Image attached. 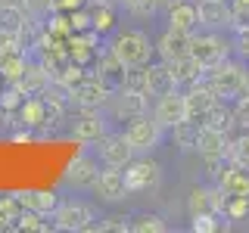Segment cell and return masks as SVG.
I'll list each match as a JSON object with an SVG mask.
<instances>
[{
    "mask_svg": "<svg viewBox=\"0 0 249 233\" xmlns=\"http://www.w3.org/2000/svg\"><path fill=\"white\" fill-rule=\"evenodd\" d=\"M131 230H134V233H162V230H168V224H165V217H162V215L143 212V215L131 217Z\"/></svg>",
    "mask_w": 249,
    "mask_h": 233,
    "instance_id": "cell-25",
    "label": "cell"
},
{
    "mask_svg": "<svg viewBox=\"0 0 249 233\" xmlns=\"http://www.w3.org/2000/svg\"><path fill=\"white\" fill-rule=\"evenodd\" d=\"M231 165L249 171V131H243L240 137H231V150H228Z\"/></svg>",
    "mask_w": 249,
    "mask_h": 233,
    "instance_id": "cell-26",
    "label": "cell"
},
{
    "mask_svg": "<svg viewBox=\"0 0 249 233\" xmlns=\"http://www.w3.org/2000/svg\"><path fill=\"white\" fill-rule=\"evenodd\" d=\"M109 109H112V118H119V121H131V118H137V115H146V93L119 87V93L112 97Z\"/></svg>",
    "mask_w": 249,
    "mask_h": 233,
    "instance_id": "cell-14",
    "label": "cell"
},
{
    "mask_svg": "<svg viewBox=\"0 0 249 233\" xmlns=\"http://www.w3.org/2000/svg\"><path fill=\"white\" fill-rule=\"evenodd\" d=\"M124 183L131 193H156L162 186V165L153 159H131L124 165Z\"/></svg>",
    "mask_w": 249,
    "mask_h": 233,
    "instance_id": "cell-5",
    "label": "cell"
},
{
    "mask_svg": "<svg viewBox=\"0 0 249 233\" xmlns=\"http://www.w3.org/2000/svg\"><path fill=\"white\" fill-rule=\"evenodd\" d=\"M231 47L233 44H228L221 37V31H193L190 34V56L199 62L202 68H212V66H218V62H224L231 56Z\"/></svg>",
    "mask_w": 249,
    "mask_h": 233,
    "instance_id": "cell-3",
    "label": "cell"
},
{
    "mask_svg": "<svg viewBox=\"0 0 249 233\" xmlns=\"http://www.w3.org/2000/svg\"><path fill=\"white\" fill-rule=\"evenodd\" d=\"M196 134H199V121H190V118H184L181 124H175L171 128V140H175L181 150H187V152H196Z\"/></svg>",
    "mask_w": 249,
    "mask_h": 233,
    "instance_id": "cell-24",
    "label": "cell"
},
{
    "mask_svg": "<svg viewBox=\"0 0 249 233\" xmlns=\"http://www.w3.org/2000/svg\"><path fill=\"white\" fill-rule=\"evenodd\" d=\"M196 19L202 31H228L233 22V6L231 0H199Z\"/></svg>",
    "mask_w": 249,
    "mask_h": 233,
    "instance_id": "cell-9",
    "label": "cell"
},
{
    "mask_svg": "<svg viewBox=\"0 0 249 233\" xmlns=\"http://www.w3.org/2000/svg\"><path fill=\"white\" fill-rule=\"evenodd\" d=\"M44 217H47V215H41V212L22 208V215H19V221H16V227H19V230H35V233H44V230H50V227H53V224H47Z\"/></svg>",
    "mask_w": 249,
    "mask_h": 233,
    "instance_id": "cell-31",
    "label": "cell"
},
{
    "mask_svg": "<svg viewBox=\"0 0 249 233\" xmlns=\"http://www.w3.org/2000/svg\"><path fill=\"white\" fill-rule=\"evenodd\" d=\"M97 174H100V159L93 152H81V155H75V159L69 162L62 183L75 186V190H88V186H93Z\"/></svg>",
    "mask_w": 249,
    "mask_h": 233,
    "instance_id": "cell-12",
    "label": "cell"
},
{
    "mask_svg": "<svg viewBox=\"0 0 249 233\" xmlns=\"http://www.w3.org/2000/svg\"><path fill=\"white\" fill-rule=\"evenodd\" d=\"M53 227L59 230H93L97 227V215H93V208L88 202L81 199H62L56 202V208H53Z\"/></svg>",
    "mask_w": 249,
    "mask_h": 233,
    "instance_id": "cell-4",
    "label": "cell"
},
{
    "mask_svg": "<svg viewBox=\"0 0 249 233\" xmlns=\"http://www.w3.org/2000/svg\"><path fill=\"white\" fill-rule=\"evenodd\" d=\"M19 90L25 93V97H37V93H44L47 87H50V72H47V68H25V75L19 78Z\"/></svg>",
    "mask_w": 249,
    "mask_h": 233,
    "instance_id": "cell-23",
    "label": "cell"
},
{
    "mask_svg": "<svg viewBox=\"0 0 249 233\" xmlns=\"http://www.w3.org/2000/svg\"><path fill=\"white\" fill-rule=\"evenodd\" d=\"M93 196H97V202H106V205H119V202L128 199V183H124V174L119 168H100L97 181H93Z\"/></svg>",
    "mask_w": 249,
    "mask_h": 233,
    "instance_id": "cell-8",
    "label": "cell"
},
{
    "mask_svg": "<svg viewBox=\"0 0 249 233\" xmlns=\"http://www.w3.org/2000/svg\"><path fill=\"white\" fill-rule=\"evenodd\" d=\"M69 97H72V103H78L81 109H93V106H103L109 100V84L103 81L100 75H84L81 81L75 84L72 90H69Z\"/></svg>",
    "mask_w": 249,
    "mask_h": 233,
    "instance_id": "cell-13",
    "label": "cell"
},
{
    "mask_svg": "<svg viewBox=\"0 0 249 233\" xmlns=\"http://www.w3.org/2000/svg\"><path fill=\"white\" fill-rule=\"evenodd\" d=\"M119 3H122V6H128V3H131V0H119Z\"/></svg>",
    "mask_w": 249,
    "mask_h": 233,
    "instance_id": "cell-39",
    "label": "cell"
},
{
    "mask_svg": "<svg viewBox=\"0 0 249 233\" xmlns=\"http://www.w3.org/2000/svg\"><path fill=\"white\" fill-rule=\"evenodd\" d=\"M109 25H112V13H109V10H97V13H93V28H97V31H106Z\"/></svg>",
    "mask_w": 249,
    "mask_h": 233,
    "instance_id": "cell-36",
    "label": "cell"
},
{
    "mask_svg": "<svg viewBox=\"0 0 249 233\" xmlns=\"http://www.w3.org/2000/svg\"><path fill=\"white\" fill-rule=\"evenodd\" d=\"M231 150V134L221 128H212V124H199L196 134V152L199 155H228Z\"/></svg>",
    "mask_w": 249,
    "mask_h": 233,
    "instance_id": "cell-15",
    "label": "cell"
},
{
    "mask_svg": "<svg viewBox=\"0 0 249 233\" xmlns=\"http://www.w3.org/2000/svg\"><path fill=\"white\" fill-rule=\"evenodd\" d=\"M168 28L193 34V31L199 28V19H196V3H187V0H181V3L168 6Z\"/></svg>",
    "mask_w": 249,
    "mask_h": 233,
    "instance_id": "cell-20",
    "label": "cell"
},
{
    "mask_svg": "<svg viewBox=\"0 0 249 233\" xmlns=\"http://www.w3.org/2000/svg\"><path fill=\"white\" fill-rule=\"evenodd\" d=\"M193 3H199V0H193Z\"/></svg>",
    "mask_w": 249,
    "mask_h": 233,
    "instance_id": "cell-40",
    "label": "cell"
},
{
    "mask_svg": "<svg viewBox=\"0 0 249 233\" xmlns=\"http://www.w3.org/2000/svg\"><path fill=\"white\" fill-rule=\"evenodd\" d=\"M100 230H131V217H122V215H109Z\"/></svg>",
    "mask_w": 249,
    "mask_h": 233,
    "instance_id": "cell-35",
    "label": "cell"
},
{
    "mask_svg": "<svg viewBox=\"0 0 249 233\" xmlns=\"http://www.w3.org/2000/svg\"><path fill=\"white\" fill-rule=\"evenodd\" d=\"M168 68H171V75H175V84H178V87H190V84H196L199 78H202V72H206V68H202L199 62L190 56V53L181 56V59H171Z\"/></svg>",
    "mask_w": 249,
    "mask_h": 233,
    "instance_id": "cell-21",
    "label": "cell"
},
{
    "mask_svg": "<svg viewBox=\"0 0 249 233\" xmlns=\"http://www.w3.org/2000/svg\"><path fill=\"white\" fill-rule=\"evenodd\" d=\"M103 134H106V121H103V115L90 112V109H84V112L72 121V137H75V140H81V143H97V140L103 137Z\"/></svg>",
    "mask_w": 249,
    "mask_h": 233,
    "instance_id": "cell-16",
    "label": "cell"
},
{
    "mask_svg": "<svg viewBox=\"0 0 249 233\" xmlns=\"http://www.w3.org/2000/svg\"><path fill=\"white\" fill-rule=\"evenodd\" d=\"M22 121L31 124V128H37V124H47V100H44V97L28 100V103L22 106Z\"/></svg>",
    "mask_w": 249,
    "mask_h": 233,
    "instance_id": "cell-27",
    "label": "cell"
},
{
    "mask_svg": "<svg viewBox=\"0 0 249 233\" xmlns=\"http://www.w3.org/2000/svg\"><path fill=\"white\" fill-rule=\"evenodd\" d=\"M53 3H56V0H25V10H28L31 19H41V16L50 10Z\"/></svg>",
    "mask_w": 249,
    "mask_h": 233,
    "instance_id": "cell-34",
    "label": "cell"
},
{
    "mask_svg": "<svg viewBox=\"0 0 249 233\" xmlns=\"http://www.w3.org/2000/svg\"><path fill=\"white\" fill-rule=\"evenodd\" d=\"M237 31V37H233V47H237V53H240V59H249V28H233Z\"/></svg>",
    "mask_w": 249,
    "mask_h": 233,
    "instance_id": "cell-33",
    "label": "cell"
},
{
    "mask_svg": "<svg viewBox=\"0 0 249 233\" xmlns=\"http://www.w3.org/2000/svg\"><path fill=\"white\" fill-rule=\"evenodd\" d=\"M215 183L224 190V196H249V171L237 168V165H228L218 174Z\"/></svg>",
    "mask_w": 249,
    "mask_h": 233,
    "instance_id": "cell-19",
    "label": "cell"
},
{
    "mask_svg": "<svg viewBox=\"0 0 249 233\" xmlns=\"http://www.w3.org/2000/svg\"><path fill=\"white\" fill-rule=\"evenodd\" d=\"M25 75V59L19 56V53H6V56H0V78H6V81H19V78Z\"/></svg>",
    "mask_w": 249,
    "mask_h": 233,
    "instance_id": "cell-29",
    "label": "cell"
},
{
    "mask_svg": "<svg viewBox=\"0 0 249 233\" xmlns=\"http://www.w3.org/2000/svg\"><path fill=\"white\" fill-rule=\"evenodd\" d=\"M0 6H19V10H25V0H0Z\"/></svg>",
    "mask_w": 249,
    "mask_h": 233,
    "instance_id": "cell-38",
    "label": "cell"
},
{
    "mask_svg": "<svg viewBox=\"0 0 249 233\" xmlns=\"http://www.w3.org/2000/svg\"><path fill=\"white\" fill-rule=\"evenodd\" d=\"M119 87L146 93V66H128V68H124V75H122V84H119Z\"/></svg>",
    "mask_w": 249,
    "mask_h": 233,
    "instance_id": "cell-28",
    "label": "cell"
},
{
    "mask_svg": "<svg viewBox=\"0 0 249 233\" xmlns=\"http://www.w3.org/2000/svg\"><path fill=\"white\" fill-rule=\"evenodd\" d=\"M153 118L162 124L165 131H171L175 124H181L187 118V103H184V90H168L162 97H156V106H153Z\"/></svg>",
    "mask_w": 249,
    "mask_h": 233,
    "instance_id": "cell-10",
    "label": "cell"
},
{
    "mask_svg": "<svg viewBox=\"0 0 249 233\" xmlns=\"http://www.w3.org/2000/svg\"><path fill=\"white\" fill-rule=\"evenodd\" d=\"M81 3H84V0H56V6H62V10H72V6L78 10Z\"/></svg>",
    "mask_w": 249,
    "mask_h": 233,
    "instance_id": "cell-37",
    "label": "cell"
},
{
    "mask_svg": "<svg viewBox=\"0 0 249 233\" xmlns=\"http://www.w3.org/2000/svg\"><path fill=\"white\" fill-rule=\"evenodd\" d=\"M156 53H159L162 62H171V59L187 56V53H190V34H187V31L168 28L165 34L159 37V44H156Z\"/></svg>",
    "mask_w": 249,
    "mask_h": 233,
    "instance_id": "cell-17",
    "label": "cell"
},
{
    "mask_svg": "<svg viewBox=\"0 0 249 233\" xmlns=\"http://www.w3.org/2000/svg\"><path fill=\"white\" fill-rule=\"evenodd\" d=\"M184 103H187V118L202 124V121H206V115L218 106V93H215V90H212V87H209V84L199 78L196 84H190V87H187Z\"/></svg>",
    "mask_w": 249,
    "mask_h": 233,
    "instance_id": "cell-11",
    "label": "cell"
},
{
    "mask_svg": "<svg viewBox=\"0 0 249 233\" xmlns=\"http://www.w3.org/2000/svg\"><path fill=\"white\" fill-rule=\"evenodd\" d=\"M22 202V208H31V212H41V215H53L59 196L56 193H44V190H25V193H16Z\"/></svg>",
    "mask_w": 249,
    "mask_h": 233,
    "instance_id": "cell-22",
    "label": "cell"
},
{
    "mask_svg": "<svg viewBox=\"0 0 249 233\" xmlns=\"http://www.w3.org/2000/svg\"><path fill=\"white\" fill-rule=\"evenodd\" d=\"M162 134H165V128H162L153 115H137V118H131V124L124 128V140L134 146V152H153L156 146L162 143Z\"/></svg>",
    "mask_w": 249,
    "mask_h": 233,
    "instance_id": "cell-6",
    "label": "cell"
},
{
    "mask_svg": "<svg viewBox=\"0 0 249 233\" xmlns=\"http://www.w3.org/2000/svg\"><path fill=\"white\" fill-rule=\"evenodd\" d=\"M97 159H100V165H106V168H124L131 159H134V146L124 140V134H103L97 140Z\"/></svg>",
    "mask_w": 249,
    "mask_h": 233,
    "instance_id": "cell-7",
    "label": "cell"
},
{
    "mask_svg": "<svg viewBox=\"0 0 249 233\" xmlns=\"http://www.w3.org/2000/svg\"><path fill=\"white\" fill-rule=\"evenodd\" d=\"M233 121H237V128H243V131H249V90L243 93V97H237L233 100Z\"/></svg>",
    "mask_w": 249,
    "mask_h": 233,
    "instance_id": "cell-32",
    "label": "cell"
},
{
    "mask_svg": "<svg viewBox=\"0 0 249 233\" xmlns=\"http://www.w3.org/2000/svg\"><path fill=\"white\" fill-rule=\"evenodd\" d=\"M175 75H171L168 62H156V66H150L146 62V97H162V93L175 90Z\"/></svg>",
    "mask_w": 249,
    "mask_h": 233,
    "instance_id": "cell-18",
    "label": "cell"
},
{
    "mask_svg": "<svg viewBox=\"0 0 249 233\" xmlns=\"http://www.w3.org/2000/svg\"><path fill=\"white\" fill-rule=\"evenodd\" d=\"M109 53L128 68V66H146L156 53V47L150 41V34H143L140 28H122L109 44Z\"/></svg>",
    "mask_w": 249,
    "mask_h": 233,
    "instance_id": "cell-2",
    "label": "cell"
},
{
    "mask_svg": "<svg viewBox=\"0 0 249 233\" xmlns=\"http://www.w3.org/2000/svg\"><path fill=\"white\" fill-rule=\"evenodd\" d=\"M202 81L218 93V100L228 103V100H237V97H243L249 90V68H246L243 59H231L228 56L224 62L206 68V72H202Z\"/></svg>",
    "mask_w": 249,
    "mask_h": 233,
    "instance_id": "cell-1",
    "label": "cell"
},
{
    "mask_svg": "<svg viewBox=\"0 0 249 233\" xmlns=\"http://www.w3.org/2000/svg\"><path fill=\"white\" fill-rule=\"evenodd\" d=\"M19 215H22L19 196H0V224H3V227H16Z\"/></svg>",
    "mask_w": 249,
    "mask_h": 233,
    "instance_id": "cell-30",
    "label": "cell"
}]
</instances>
